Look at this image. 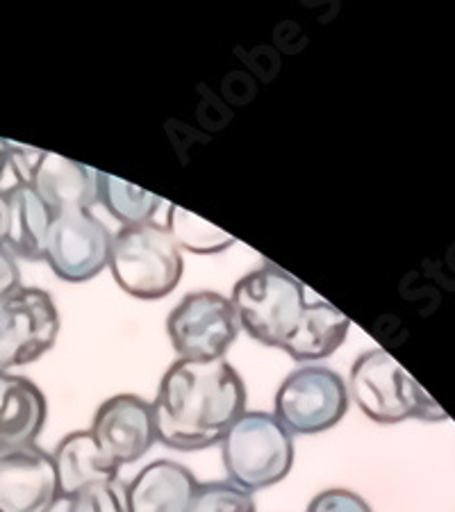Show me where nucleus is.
Returning <instances> with one entry per match:
<instances>
[{"mask_svg":"<svg viewBox=\"0 0 455 512\" xmlns=\"http://www.w3.org/2000/svg\"><path fill=\"white\" fill-rule=\"evenodd\" d=\"M198 490L196 476L173 460H155L126 485L130 512H187Z\"/></svg>","mask_w":455,"mask_h":512,"instance_id":"4468645a","label":"nucleus"},{"mask_svg":"<svg viewBox=\"0 0 455 512\" xmlns=\"http://www.w3.org/2000/svg\"><path fill=\"white\" fill-rule=\"evenodd\" d=\"M60 499L51 453L37 444L0 449V512H53Z\"/></svg>","mask_w":455,"mask_h":512,"instance_id":"9b49d317","label":"nucleus"},{"mask_svg":"<svg viewBox=\"0 0 455 512\" xmlns=\"http://www.w3.org/2000/svg\"><path fill=\"white\" fill-rule=\"evenodd\" d=\"M53 212L37 196L35 189L21 183L5 192V226L0 246L14 260L41 262L46 255V235Z\"/></svg>","mask_w":455,"mask_h":512,"instance_id":"ddd939ff","label":"nucleus"},{"mask_svg":"<svg viewBox=\"0 0 455 512\" xmlns=\"http://www.w3.org/2000/svg\"><path fill=\"white\" fill-rule=\"evenodd\" d=\"M112 233L91 210L62 212L53 217L46 235L44 260L66 283H87L110 262Z\"/></svg>","mask_w":455,"mask_h":512,"instance_id":"1a4fd4ad","label":"nucleus"},{"mask_svg":"<svg viewBox=\"0 0 455 512\" xmlns=\"http://www.w3.org/2000/svg\"><path fill=\"white\" fill-rule=\"evenodd\" d=\"M308 512H374L367 501L358 492L344 490V487H333V490L319 492L310 501Z\"/></svg>","mask_w":455,"mask_h":512,"instance_id":"4be33fe9","label":"nucleus"},{"mask_svg":"<svg viewBox=\"0 0 455 512\" xmlns=\"http://www.w3.org/2000/svg\"><path fill=\"white\" fill-rule=\"evenodd\" d=\"M89 433L112 465H132L157 442L153 406L137 394L112 396L98 406Z\"/></svg>","mask_w":455,"mask_h":512,"instance_id":"9d476101","label":"nucleus"},{"mask_svg":"<svg viewBox=\"0 0 455 512\" xmlns=\"http://www.w3.org/2000/svg\"><path fill=\"white\" fill-rule=\"evenodd\" d=\"M48 403L26 376L0 374V449L28 447L44 431Z\"/></svg>","mask_w":455,"mask_h":512,"instance_id":"2eb2a0df","label":"nucleus"},{"mask_svg":"<svg viewBox=\"0 0 455 512\" xmlns=\"http://www.w3.org/2000/svg\"><path fill=\"white\" fill-rule=\"evenodd\" d=\"M21 185L16 183L14 173L10 169V155H7V139H0V192H7V189Z\"/></svg>","mask_w":455,"mask_h":512,"instance_id":"b1692460","label":"nucleus"},{"mask_svg":"<svg viewBox=\"0 0 455 512\" xmlns=\"http://www.w3.org/2000/svg\"><path fill=\"white\" fill-rule=\"evenodd\" d=\"M346 387L355 406L376 424L392 426L408 419H449L440 403L383 349L364 351L353 362Z\"/></svg>","mask_w":455,"mask_h":512,"instance_id":"f03ea898","label":"nucleus"},{"mask_svg":"<svg viewBox=\"0 0 455 512\" xmlns=\"http://www.w3.org/2000/svg\"><path fill=\"white\" fill-rule=\"evenodd\" d=\"M228 299L239 328L255 342L283 349L305 308V287L299 278L267 262L239 278Z\"/></svg>","mask_w":455,"mask_h":512,"instance_id":"39448f33","label":"nucleus"},{"mask_svg":"<svg viewBox=\"0 0 455 512\" xmlns=\"http://www.w3.org/2000/svg\"><path fill=\"white\" fill-rule=\"evenodd\" d=\"M167 335L180 360H219L239 335L233 303L219 292H192L167 317Z\"/></svg>","mask_w":455,"mask_h":512,"instance_id":"6e6552de","label":"nucleus"},{"mask_svg":"<svg viewBox=\"0 0 455 512\" xmlns=\"http://www.w3.org/2000/svg\"><path fill=\"white\" fill-rule=\"evenodd\" d=\"M3 226H5V192H0V237H3Z\"/></svg>","mask_w":455,"mask_h":512,"instance_id":"393cba45","label":"nucleus"},{"mask_svg":"<svg viewBox=\"0 0 455 512\" xmlns=\"http://www.w3.org/2000/svg\"><path fill=\"white\" fill-rule=\"evenodd\" d=\"M16 287H21V271L19 264L7 253L3 246H0V299L5 294L14 292Z\"/></svg>","mask_w":455,"mask_h":512,"instance_id":"5701e85b","label":"nucleus"},{"mask_svg":"<svg viewBox=\"0 0 455 512\" xmlns=\"http://www.w3.org/2000/svg\"><path fill=\"white\" fill-rule=\"evenodd\" d=\"M273 406V417L289 435H317L342 421L349 410V387L337 371L305 365L280 383Z\"/></svg>","mask_w":455,"mask_h":512,"instance_id":"423d86ee","label":"nucleus"},{"mask_svg":"<svg viewBox=\"0 0 455 512\" xmlns=\"http://www.w3.org/2000/svg\"><path fill=\"white\" fill-rule=\"evenodd\" d=\"M53 465L62 499H71L89 485L119 478V467L105 458L89 431L69 433L60 440L53 451Z\"/></svg>","mask_w":455,"mask_h":512,"instance_id":"f3484780","label":"nucleus"},{"mask_svg":"<svg viewBox=\"0 0 455 512\" xmlns=\"http://www.w3.org/2000/svg\"><path fill=\"white\" fill-rule=\"evenodd\" d=\"M167 230L180 251L196 255L223 253L235 244V237L228 235L226 230L217 228L194 212L180 208V205H169Z\"/></svg>","mask_w":455,"mask_h":512,"instance_id":"6ab92c4d","label":"nucleus"},{"mask_svg":"<svg viewBox=\"0 0 455 512\" xmlns=\"http://www.w3.org/2000/svg\"><path fill=\"white\" fill-rule=\"evenodd\" d=\"M60 335V312L53 296L39 287H16L0 299V371L26 367L53 349Z\"/></svg>","mask_w":455,"mask_h":512,"instance_id":"0eeeda50","label":"nucleus"},{"mask_svg":"<svg viewBox=\"0 0 455 512\" xmlns=\"http://www.w3.org/2000/svg\"><path fill=\"white\" fill-rule=\"evenodd\" d=\"M351 319L326 301L305 303L299 321L283 344L289 358L296 362H317L333 355L346 342Z\"/></svg>","mask_w":455,"mask_h":512,"instance_id":"dca6fc26","label":"nucleus"},{"mask_svg":"<svg viewBox=\"0 0 455 512\" xmlns=\"http://www.w3.org/2000/svg\"><path fill=\"white\" fill-rule=\"evenodd\" d=\"M221 458L230 483L253 494L287 478L294 465V442L269 412L246 410L223 435Z\"/></svg>","mask_w":455,"mask_h":512,"instance_id":"20e7f679","label":"nucleus"},{"mask_svg":"<svg viewBox=\"0 0 455 512\" xmlns=\"http://www.w3.org/2000/svg\"><path fill=\"white\" fill-rule=\"evenodd\" d=\"M30 187L53 212V217L62 212L91 210L98 203L96 171L51 151L41 153L32 171Z\"/></svg>","mask_w":455,"mask_h":512,"instance_id":"f8f14e48","label":"nucleus"},{"mask_svg":"<svg viewBox=\"0 0 455 512\" xmlns=\"http://www.w3.org/2000/svg\"><path fill=\"white\" fill-rule=\"evenodd\" d=\"M110 267L117 285L132 299L160 301L178 287L182 278V251L167 226H126L112 235Z\"/></svg>","mask_w":455,"mask_h":512,"instance_id":"7ed1b4c3","label":"nucleus"},{"mask_svg":"<svg viewBox=\"0 0 455 512\" xmlns=\"http://www.w3.org/2000/svg\"><path fill=\"white\" fill-rule=\"evenodd\" d=\"M66 512H130L126 485L117 481L89 485L73 494Z\"/></svg>","mask_w":455,"mask_h":512,"instance_id":"412c9836","label":"nucleus"},{"mask_svg":"<svg viewBox=\"0 0 455 512\" xmlns=\"http://www.w3.org/2000/svg\"><path fill=\"white\" fill-rule=\"evenodd\" d=\"M151 406L157 442L173 451H201L221 444L244 415L246 385L226 358L176 360Z\"/></svg>","mask_w":455,"mask_h":512,"instance_id":"f257e3e1","label":"nucleus"},{"mask_svg":"<svg viewBox=\"0 0 455 512\" xmlns=\"http://www.w3.org/2000/svg\"><path fill=\"white\" fill-rule=\"evenodd\" d=\"M0 374H3V371H0Z\"/></svg>","mask_w":455,"mask_h":512,"instance_id":"a878e982","label":"nucleus"},{"mask_svg":"<svg viewBox=\"0 0 455 512\" xmlns=\"http://www.w3.org/2000/svg\"><path fill=\"white\" fill-rule=\"evenodd\" d=\"M187 512H255V501L251 492L239 490L230 481L198 483Z\"/></svg>","mask_w":455,"mask_h":512,"instance_id":"aec40b11","label":"nucleus"},{"mask_svg":"<svg viewBox=\"0 0 455 512\" xmlns=\"http://www.w3.org/2000/svg\"><path fill=\"white\" fill-rule=\"evenodd\" d=\"M98 203L112 214L114 219L126 226H139L153 221V217L164 203L160 196L128 183V180L112 176V173L96 171Z\"/></svg>","mask_w":455,"mask_h":512,"instance_id":"a211bd4d","label":"nucleus"}]
</instances>
